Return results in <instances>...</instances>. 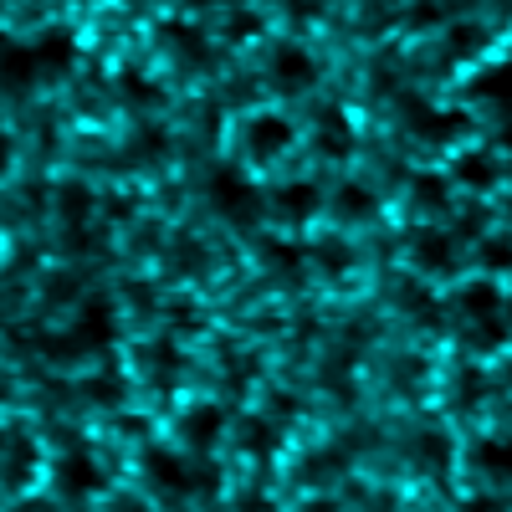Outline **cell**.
Listing matches in <instances>:
<instances>
[{"mask_svg": "<svg viewBox=\"0 0 512 512\" xmlns=\"http://www.w3.org/2000/svg\"><path fill=\"white\" fill-rule=\"evenodd\" d=\"M410 262H415L425 277H446V272L456 267V246H451V236H441V231H420V236L410 241Z\"/></svg>", "mask_w": 512, "mask_h": 512, "instance_id": "obj_11", "label": "cell"}, {"mask_svg": "<svg viewBox=\"0 0 512 512\" xmlns=\"http://www.w3.org/2000/svg\"><path fill=\"white\" fill-rule=\"evenodd\" d=\"M410 128L441 144V139H456V134H461L466 118H461V113H436V108H415V113H410Z\"/></svg>", "mask_w": 512, "mask_h": 512, "instance_id": "obj_19", "label": "cell"}, {"mask_svg": "<svg viewBox=\"0 0 512 512\" xmlns=\"http://www.w3.org/2000/svg\"><path fill=\"white\" fill-rule=\"evenodd\" d=\"M221 431H226V410H221V405H210V400L190 405L185 420H180V436H185L195 451H210V446L221 441Z\"/></svg>", "mask_w": 512, "mask_h": 512, "instance_id": "obj_10", "label": "cell"}, {"mask_svg": "<svg viewBox=\"0 0 512 512\" xmlns=\"http://www.w3.org/2000/svg\"><path fill=\"white\" fill-rule=\"evenodd\" d=\"M313 149H318L323 159H349V154H354V123H349L344 113H338V108H328V113L318 118Z\"/></svg>", "mask_w": 512, "mask_h": 512, "instance_id": "obj_14", "label": "cell"}, {"mask_svg": "<svg viewBox=\"0 0 512 512\" xmlns=\"http://www.w3.org/2000/svg\"><path fill=\"white\" fill-rule=\"evenodd\" d=\"M118 338V318H113V303L108 297H93V303H82V313H77V323H72V333H62V338H52V354H93V349H108Z\"/></svg>", "mask_w": 512, "mask_h": 512, "instance_id": "obj_1", "label": "cell"}, {"mask_svg": "<svg viewBox=\"0 0 512 512\" xmlns=\"http://www.w3.org/2000/svg\"><path fill=\"white\" fill-rule=\"evenodd\" d=\"M466 98L482 103V108H492V113H502V118H512V62L482 67L472 82H466Z\"/></svg>", "mask_w": 512, "mask_h": 512, "instance_id": "obj_7", "label": "cell"}, {"mask_svg": "<svg viewBox=\"0 0 512 512\" xmlns=\"http://www.w3.org/2000/svg\"><path fill=\"white\" fill-rule=\"evenodd\" d=\"M507 384H512V364H507Z\"/></svg>", "mask_w": 512, "mask_h": 512, "instance_id": "obj_33", "label": "cell"}, {"mask_svg": "<svg viewBox=\"0 0 512 512\" xmlns=\"http://www.w3.org/2000/svg\"><path fill=\"white\" fill-rule=\"evenodd\" d=\"M36 77H41V67H36V47H6V52H0V88L26 93Z\"/></svg>", "mask_w": 512, "mask_h": 512, "instance_id": "obj_16", "label": "cell"}, {"mask_svg": "<svg viewBox=\"0 0 512 512\" xmlns=\"http://www.w3.org/2000/svg\"><path fill=\"white\" fill-rule=\"evenodd\" d=\"M57 210H62V221L67 226H82L93 216V190L88 185H77V180H67L62 190H57Z\"/></svg>", "mask_w": 512, "mask_h": 512, "instance_id": "obj_21", "label": "cell"}, {"mask_svg": "<svg viewBox=\"0 0 512 512\" xmlns=\"http://www.w3.org/2000/svg\"><path fill=\"white\" fill-rule=\"evenodd\" d=\"M318 267L328 272V277H344L349 267H354V251H349V241H338V236H328V241H318Z\"/></svg>", "mask_w": 512, "mask_h": 512, "instance_id": "obj_25", "label": "cell"}, {"mask_svg": "<svg viewBox=\"0 0 512 512\" xmlns=\"http://www.w3.org/2000/svg\"><path fill=\"white\" fill-rule=\"evenodd\" d=\"M205 190H210L216 216H226L231 226H251L256 221V190H251V180L241 175L236 164H216V169H210Z\"/></svg>", "mask_w": 512, "mask_h": 512, "instance_id": "obj_2", "label": "cell"}, {"mask_svg": "<svg viewBox=\"0 0 512 512\" xmlns=\"http://www.w3.org/2000/svg\"><path fill=\"white\" fill-rule=\"evenodd\" d=\"M267 67H272V82H277L282 93H308L313 82H318V62H313V52H308V47H297V41H282Z\"/></svg>", "mask_w": 512, "mask_h": 512, "instance_id": "obj_4", "label": "cell"}, {"mask_svg": "<svg viewBox=\"0 0 512 512\" xmlns=\"http://www.w3.org/2000/svg\"><path fill=\"white\" fill-rule=\"evenodd\" d=\"M456 308L466 323H482V318H502V287L492 277H477V282H466L461 297H456Z\"/></svg>", "mask_w": 512, "mask_h": 512, "instance_id": "obj_13", "label": "cell"}, {"mask_svg": "<svg viewBox=\"0 0 512 512\" xmlns=\"http://www.w3.org/2000/svg\"><path fill=\"white\" fill-rule=\"evenodd\" d=\"M118 93L134 103V108H154V103L164 98V93H159V82H149L144 72H123V77H118Z\"/></svg>", "mask_w": 512, "mask_h": 512, "instance_id": "obj_24", "label": "cell"}, {"mask_svg": "<svg viewBox=\"0 0 512 512\" xmlns=\"http://www.w3.org/2000/svg\"><path fill=\"white\" fill-rule=\"evenodd\" d=\"M144 477L159 487V492H169V497H180L185 487H190V466L169 451V446H149L144 451Z\"/></svg>", "mask_w": 512, "mask_h": 512, "instance_id": "obj_8", "label": "cell"}, {"mask_svg": "<svg viewBox=\"0 0 512 512\" xmlns=\"http://www.w3.org/2000/svg\"><path fill=\"white\" fill-rule=\"evenodd\" d=\"M11 159H16V139L6 134V128H0V180L11 175Z\"/></svg>", "mask_w": 512, "mask_h": 512, "instance_id": "obj_31", "label": "cell"}, {"mask_svg": "<svg viewBox=\"0 0 512 512\" xmlns=\"http://www.w3.org/2000/svg\"><path fill=\"white\" fill-rule=\"evenodd\" d=\"M333 210H338V221H374L379 216V195L364 185V180H349V185H338V195H333Z\"/></svg>", "mask_w": 512, "mask_h": 512, "instance_id": "obj_15", "label": "cell"}, {"mask_svg": "<svg viewBox=\"0 0 512 512\" xmlns=\"http://www.w3.org/2000/svg\"><path fill=\"white\" fill-rule=\"evenodd\" d=\"M241 451L246 456H272L277 451V425L272 420H241Z\"/></svg>", "mask_w": 512, "mask_h": 512, "instance_id": "obj_23", "label": "cell"}, {"mask_svg": "<svg viewBox=\"0 0 512 512\" xmlns=\"http://www.w3.org/2000/svg\"><path fill=\"white\" fill-rule=\"evenodd\" d=\"M57 492L72 497V502L98 497V492H103V466H98L93 456H82V451L62 456V461H57Z\"/></svg>", "mask_w": 512, "mask_h": 512, "instance_id": "obj_5", "label": "cell"}, {"mask_svg": "<svg viewBox=\"0 0 512 512\" xmlns=\"http://www.w3.org/2000/svg\"><path fill=\"white\" fill-rule=\"evenodd\" d=\"M477 466H482L487 477H497V482H512V436L477 446Z\"/></svg>", "mask_w": 512, "mask_h": 512, "instance_id": "obj_22", "label": "cell"}, {"mask_svg": "<svg viewBox=\"0 0 512 512\" xmlns=\"http://www.w3.org/2000/svg\"><path fill=\"white\" fill-rule=\"evenodd\" d=\"M123 395V384L113 379V374H98V379H88V400H98V405H113Z\"/></svg>", "mask_w": 512, "mask_h": 512, "instance_id": "obj_30", "label": "cell"}, {"mask_svg": "<svg viewBox=\"0 0 512 512\" xmlns=\"http://www.w3.org/2000/svg\"><path fill=\"white\" fill-rule=\"evenodd\" d=\"M256 31H262V16H256V11H231V16H226V36H231V41H246V36H256Z\"/></svg>", "mask_w": 512, "mask_h": 512, "instance_id": "obj_27", "label": "cell"}, {"mask_svg": "<svg viewBox=\"0 0 512 512\" xmlns=\"http://www.w3.org/2000/svg\"><path fill=\"white\" fill-rule=\"evenodd\" d=\"M482 41H487L482 26H456V31H451V52H456V57H472Z\"/></svg>", "mask_w": 512, "mask_h": 512, "instance_id": "obj_28", "label": "cell"}, {"mask_svg": "<svg viewBox=\"0 0 512 512\" xmlns=\"http://www.w3.org/2000/svg\"><path fill=\"white\" fill-rule=\"evenodd\" d=\"M164 47L175 52V57H185V62H205L210 41H205V31H195L190 21H169V26H164Z\"/></svg>", "mask_w": 512, "mask_h": 512, "instance_id": "obj_18", "label": "cell"}, {"mask_svg": "<svg viewBox=\"0 0 512 512\" xmlns=\"http://www.w3.org/2000/svg\"><path fill=\"white\" fill-rule=\"evenodd\" d=\"M318 205H323V195H318L313 180H287V185L272 195V210H277L282 226H308V221L318 216Z\"/></svg>", "mask_w": 512, "mask_h": 512, "instance_id": "obj_6", "label": "cell"}, {"mask_svg": "<svg viewBox=\"0 0 512 512\" xmlns=\"http://www.w3.org/2000/svg\"><path fill=\"white\" fill-rule=\"evenodd\" d=\"M31 47H36V67H41V77H67L72 62H77V41H72V31H47L41 41H31Z\"/></svg>", "mask_w": 512, "mask_h": 512, "instance_id": "obj_12", "label": "cell"}, {"mask_svg": "<svg viewBox=\"0 0 512 512\" xmlns=\"http://www.w3.org/2000/svg\"><path fill=\"white\" fill-rule=\"evenodd\" d=\"M36 466V446L26 436H0V472H6V487H26Z\"/></svg>", "mask_w": 512, "mask_h": 512, "instance_id": "obj_17", "label": "cell"}, {"mask_svg": "<svg viewBox=\"0 0 512 512\" xmlns=\"http://www.w3.org/2000/svg\"><path fill=\"white\" fill-rule=\"evenodd\" d=\"M482 267L487 272H512V236H487L482 241Z\"/></svg>", "mask_w": 512, "mask_h": 512, "instance_id": "obj_26", "label": "cell"}, {"mask_svg": "<svg viewBox=\"0 0 512 512\" xmlns=\"http://www.w3.org/2000/svg\"><path fill=\"white\" fill-rule=\"evenodd\" d=\"M292 123L282 118V113H256L251 123H246V154L256 159V164H272V159H282L287 149H292Z\"/></svg>", "mask_w": 512, "mask_h": 512, "instance_id": "obj_3", "label": "cell"}, {"mask_svg": "<svg viewBox=\"0 0 512 512\" xmlns=\"http://www.w3.org/2000/svg\"><path fill=\"white\" fill-rule=\"evenodd\" d=\"M410 195H415V205H420V210H446V205H451V180H446V175H431V169H425V175H415V180H410Z\"/></svg>", "mask_w": 512, "mask_h": 512, "instance_id": "obj_20", "label": "cell"}, {"mask_svg": "<svg viewBox=\"0 0 512 512\" xmlns=\"http://www.w3.org/2000/svg\"><path fill=\"white\" fill-rule=\"evenodd\" d=\"M446 456H451L446 436H420V446H415V461H425V466H446Z\"/></svg>", "mask_w": 512, "mask_h": 512, "instance_id": "obj_29", "label": "cell"}, {"mask_svg": "<svg viewBox=\"0 0 512 512\" xmlns=\"http://www.w3.org/2000/svg\"><path fill=\"white\" fill-rule=\"evenodd\" d=\"M410 21H415V26H436V21H441V6H436V0H425V6L410 11Z\"/></svg>", "mask_w": 512, "mask_h": 512, "instance_id": "obj_32", "label": "cell"}, {"mask_svg": "<svg viewBox=\"0 0 512 512\" xmlns=\"http://www.w3.org/2000/svg\"><path fill=\"white\" fill-rule=\"evenodd\" d=\"M451 180H456L461 190H472V195H487V190H497V180H502V164H497L487 149H472V154H461V159L451 164Z\"/></svg>", "mask_w": 512, "mask_h": 512, "instance_id": "obj_9", "label": "cell"}]
</instances>
